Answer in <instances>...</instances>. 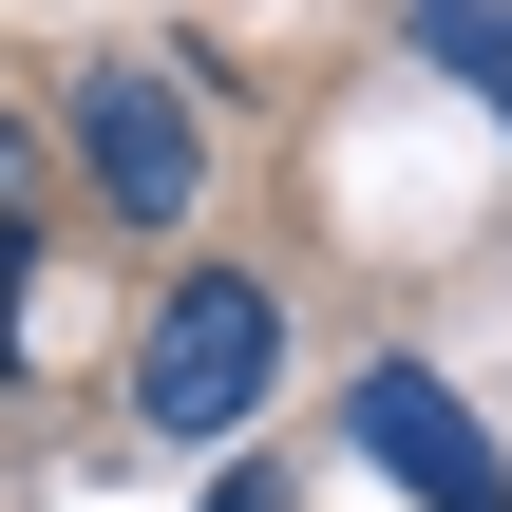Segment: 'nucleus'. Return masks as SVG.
I'll use <instances>...</instances> for the list:
<instances>
[{
	"label": "nucleus",
	"mask_w": 512,
	"mask_h": 512,
	"mask_svg": "<svg viewBox=\"0 0 512 512\" xmlns=\"http://www.w3.org/2000/svg\"><path fill=\"white\" fill-rule=\"evenodd\" d=\"M76 152H95V190H114L133 228H171V209H190V171H209V133H190V95H171V76H95V95H76Z\"/></svg>",
	"instance_id": "7ed1b4c3"
},
{
	"label": "nucleus",
	"mask_w": 512,
	"mask_h": 512,
	"mask_svg": "<svg viewBox=\"0 0 512 512\" xmlns=\"http://www.w3.org/2000/svg\"><path fill=\"white\" fill-rule=\"evenodd\" d=\"M266 380H285V304H266L247 266H190V285L152 304V342H133V418L190 437V456H228V437L266 418Z\"/></svg>",
	"instance_id": "f257e3e1"
},
{
	"label": "nucleus",
	"mask_w": 512,
	"mask_h": 512,
	"mask_svg": "<svg viewBox=\"0 0 512 512\" xmlns=\"http://www.w3.org/2000/svg\"><path fill=\"white\" fill-rule=\"evenodd\" d=\"M342 418H361V456H380V475H399L418 512H512V456L475 437V418H456V380H418V361H380V380H361Z\"/></svg>",
	"instance_id": "f03ea898"
},
{
	"label": "nucleus",
	"mask_w": 512,
	"mask_h": 512,
	"mask_svg": "<svg viewBox=\"0 0 512 512\" xmlns=\"http://www.w3.org/2000/svg\"><path fill=\"white\" fill-rule=\"evenodd\" d=\"M418 38H437L456 76H494V95H512V19H494V0H418Z\"/></svg>",
	"instance_id": "20e7f679"
}]
</instances>
